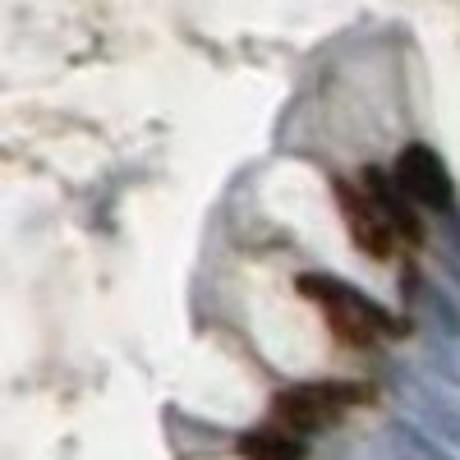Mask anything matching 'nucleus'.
I'll return each instance as SVG.
<instances>
[{
	"label": "nucleus",
	"instance_id": "2",
	"mask_svg": "<svg viewBox=\"0 0 460 460\" xmlns=\"http://www.w3.org/2000/svg\"><path fill=\"white\" fill-rule=\"evenodd\" d=\"M364 396H368V387H359V382H304V387H290L277 396V424L309 438V433L336 424Z\"/></svg>",
	"mask_w": 460,
	"mask_h": 460
},
{
	"label": "nucleus",
	"instance_id": "5",
	"mask_svg": "<svg viewBox=\"0 0 460 460\" xmlns=\"http://www.w3.org/2000/svg\"><path fill=\"white\" fill-rule=\"evenodd\" d=\"M396 184L405 189V194L414 203H424V208H451V171L447 162L438 157V152L429 143H410L401 157H396Z\"/></svg>",
	"mask_w": 460,
	"mask_h": 460
},
{
	"label": "nucleus",
	"instance_id": "7",
	"mask_svg": "<svg viewBox=\"0 0 460 460\" xmlns=\"http://www.w3.org/2000/svg\"><path fill=\"white\" fill-rule=\"evenodd\" d=\"M244 456L249 460H304V447H299V433L290 429H262L244 438Z\"/></svg>",
	"mask_w": 460,
	"mask_h": 460
},
{
	"label": "nucleus",
	"instance_id": "1",
	"mask_svg": "<svg viewBox=\"0 0 460 460\" xmlns=\"http://www.w3.org/2000/svg\"><path fill=\"white\" fill-rule=\"evenodd\" d=\"M299 290L318 304L323 318L332 323V332H336L345 345H359V350H364V345L392 341V336L405 332L396 314H387L382 304H373L364 290H355L350 281H341V277H318V272H309V277H299Z\"/></svg>",
	"mask_w": 460,
	"mask_h": 460
},
{
	"label": "nucleus",
	"instance_id": "6",
	"mask_svg": "<svg viewBox=\"0 0 460 460\" xmlns=\"http://www.w3.org/2000/svg\"><path fill=\"white\" fill-rule=\"evenodd\" d=\"M387 451H392V460H451L429 429H414V424H392Z\"/></svg>",
	"mask_w": 460,
	"mask_h": 460
},
{
	"label": "nucleus",
	"instance_id": "3",
	"mask_svg": "<svg viewBox=\"0 0 460 460\" xmlns=\"http://www.w3.org/2000/svg\"><path fill=\"white\" fill-rule=\"evenodd\" d=\"M336 203H341L345 230H350V240H355L359 253H368V258H392V249L401 244V230H396V221L387 217V208L368 194V184L355 189L350 180H336Z\"/></svg>",
	"mask_w": 460,
	"mask_h": 460
},
{
	"label": "nucleus",
	"instance_id": "4",
	"mask_svg": "<svg viewBox=\"0 0 460 460\" xmlns=\"http://www.w3.org/2000/svg\"><path fill=\"white\" fill-rule=\"evenodd\" d=\"M396 377V392H401V401H405V410L424 424L438 442H447V447H456L460 451V401L456 396H447V392H438L433 382H424L419 373H405V368H396L392 373Z\"/></svg>",
	"mask_w": 460,
	"mask_h": 460
}]
</instances>
